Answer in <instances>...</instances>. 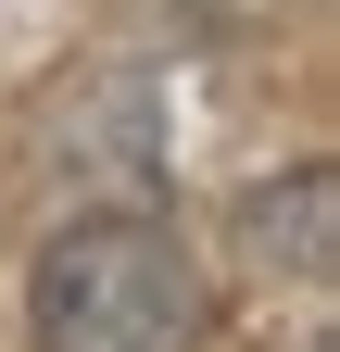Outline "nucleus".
Wrapping results in <instances>:
<instances>
[{"label": "nucleus", "mask_w": 340, "mask_h": 352, "mask_svg": "<svg viewBox=\"0 0 340 352\" xmlns=\"http://www.w3.org/2000/svg\"><path fill=\"white\" fill-rule=\"evenodd\" d=\"M328 214H340L328 164H303L290 189H252V201H240V227H252V252H265V264H290V277H328Z\"/></svg>", "instance_id": "f03ea898"}, {"label": "nucleus", "mask_w": 340, "mask_h": 352, "mask_svg": "<svg viewBox=\"0 0 340 352\" xmlns=\"http://www.w3.org/2000/svg\"><path fill=\"white\" fill-rule=\"evenodd\" d=\"M25 327H38V352H202L215 277L151 214H76L25 264Z\"/></svg>", "instance_id": "f257e3e1"}]
</instances>
